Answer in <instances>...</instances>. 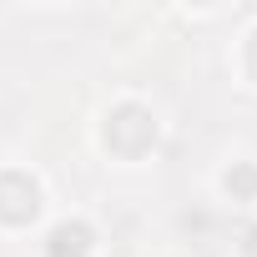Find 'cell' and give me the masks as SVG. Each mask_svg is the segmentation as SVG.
Segmentation results:
<instances>
[{
    "label": "cell",
    "mask_w": 257,
    "mask_h": 257,
    "mask_svg": "<svg viewBox=\"0 0 257 257\" xmlns=\"http://www.w3.org/2000/svg\"><path fill=\"white\" fill-rule=\"evenodd\" d=\"M91 252V227L86 222H66L51 232V257H86Z\"/></svg>",
    "instance_id": "6da1fadb"
}]
</instances>
